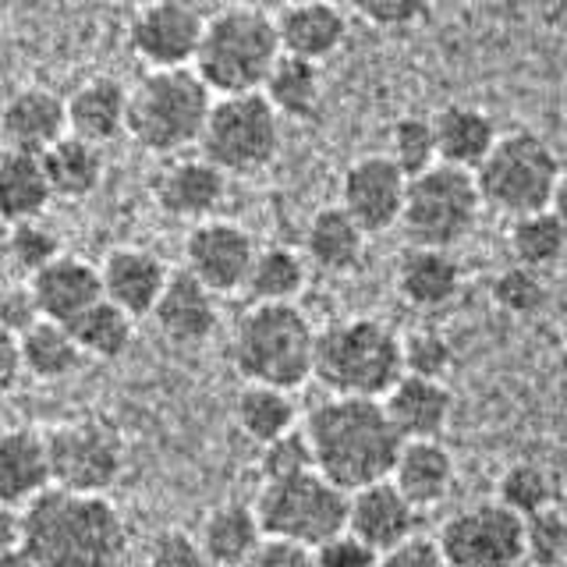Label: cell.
Segmentation results:
<instances>
[{
	"instance_id": "1",
	"label": "cell",
	"mask_w": 567,
	"mask_h": 567,
	"mask_svg": "<svg viewBox=\"0 0 567 567\" xmlns=\"http://www.w3.org/2000/svg\"><path fill=\"white\" fill-rule=\"evenodd\" d=\"M22 549L40 567H124L132 532L111 496L50 489L22 511Z\"/></svg>"
},
{
	"instance_id": "2",
	"label": "cell",
	"mask_w": 567,
	"mask_h": 567,
	"mask_svg": "<svg viewBox=\"0 0 567 567\" xmlns=\"http://www.w3.org/2000/svg\"><path fill=\"white\" fill-rule=\"evenodd\" d=\"M301 430L309 436L316 472L348 496L372 483H386L404 447L383 412V401L323 398L309 408Z\"/></svg>"
},
{
	"instance_id": "3",
	"label": "cell",
	"mask_w": 567,
	"mask_h": 567,
	"mask_svg": "<svg viewBox=\"0 0 567 567\" xmlns=\"http://www.w3.org/2000/svg\"><path fill=\"white\" fill-rule=\"evenodd\" d=\"M284 58L274 11L259 4H224L206 18L203 47L192 71L213 96L262 93L266 79Z\"/></svg>"
},
{
	"instance_id": "4",
	"label": "cell",
	"mask_w": 567,
	"mask_h": 567,
	"mask_svg": "<svg viewBox=\"0 0 567 567\" xmlns=\"http://www.w3.org/2000/svg\"><path fill=\"white\" fill-rule=\"evenodd\" d=\"M404 377L401 333L383 319L351 316L333 319L316 337V369L312 380L330 398H362L383 401Z\"/></svg>"
},
{
	"instance_id": "5",
	"label": "cell",
	"mask_w": 567,
	"mask_h": 567,
	"mask_svg": "<svg viewBox=\"0 0 567 567\" xmlns=\"http://www.w3.org/2000/svg\"><path fill=\"white\" fill-rule=\"evenodd\" d=\"M319 330L298 306H248L230 330L227 354L245 383L295 394L312 380Z\"/></svg>"
},
{
	"instance_id": "6",
	"label": "cell",
	"mask_w": 567,
	"mask_h": 567,
	"mask_svg": "<svg viewBox=\"0 0 567 567\" xmlns=\"http://www.w3.org/2000/svg\"><path fill=\"white\" fill-rule=\"evenodd\" d=\"M217 96L192 68L146 71L128 89V138L153 156H185L199 150Z\"/></svg>"
},
{
	"instance_id": "7",
	"label": "cell",
	"mask_w": 567,
	"mask_h": 567,
	"mask_svg": "<svg viewBox=\"0 0 567 567\" xmlns=\"http://www.w3.org/2000/svg\"><path fill=\"white\" fill-rule=\"evenodd\" d=\"M560 174V156L539 132L511 128L501 132L483 167L475 171V185L486 209L507 220H522L549 209Z\"/></svg>"
},
{
	"instance_id": "8",
	"label": "cell",
	"mask_w": 567,
	"mask_h": 567,
	"mask_svg": "<svg viewBox=\"0 0 567 567\" xmlns=\"http://www.w3.org/2000/svg\"><path fill=\"white\" fill-rule=\"evenodd\" d=\"M483 195H478L475 174L436 164L408 182L401 235L408 248H440L454 252L461 241H468L483 217Z\"/></svg>"
},
{
	"instance_id": "9",
	"label": "cell",
	"mask_w": 567,
	"mask_h": 567,
	"mask_svg": "<svg viewBox=\"0 0 567 567\" xmlns=\"http://www.w3.org/2000/svg\"><path fill=\"white\" fill-rule=\"evenodd\" d=\"M252 507L266 539L316 549L348 532V493L319 472L262 483Z\"/></svg>"
},
{
	"instance_id": "10",
	"label": "cell",
	"mask_w": 567,
	"mask_h": 567,
	"mask_svg": "<svg viewBox=\"0 0 567 567\" xmlns=\"http://www.w3.org/2000/svg\"><path fill=\"white\" fill-rule=\"evenodd\" d=\"M284 146V121L262 93L220 96L213 103L199 156L227 177H252L274 167Z\"/></svg>"
},
{
	"instance_id": "11",
	"label": "cell",
	"mask_w": 567,
	"mask_h": 567,
	"mask_svg": "<svg viewBox=\"0 0 567 567\" xmlns=\"http://www.w3.org/2000/svg\"><path fill=\"white\" fill-rule=\"evenodd\" d=\"M53 489L82 493V496H106L124 475L128 451L124 436L114 422L100 415L64 419L47 433Z\"/></svg>"
},
{
	"instance_id": "12",
	"label": "cell",
	"mask_w": 567,
	"mask_h": 567,
	"mask_svg": "<svg viewBox=\"0 0 567 567\" xmlns=\"http://www.w3.org/2000/svg\"><path fill=\"white\" fill-rule=\"evenodd\" d=\"M436 543L447 567H522L525 522L496 501H475L440 525Z\"/></svg>"
},
{
	"instance_id": "13",
	"label": "cell",
	"mask_w": 567,
	"mask_h": 567,
	"mask_svg": "<svg viewBox=\"0 0 567 567\" xmlns=\"http://www.w3.org/2000/svg\"><path fill=\"white\" fill-rule=\"evenodd\" d=\"M209 11L188 0H153L128 18V50L146 71H185L199 58Z\"/></svg>"
},
{
	"instance_id": "14",
	"label": "cell",
	"mask_w": 567,
	"mask_h": 567,
	"mask_svg": "<svg viewBox=\"0 0 567 567\" xmlns=\"http://www.w3.org/2000/svg\"><path fill=\"white\" fill-rule=\"evenodd\" d=\"M256 256L259 245L241 224L213 217L206 224L188 227L182 245V270L220 298V295L245 291Z\"/></svg>"
},
{
	"instance_id": "15",
	"label": "cell",
	"mask_w": 567,
	"mask_h": 567,
	"mask_svg": "<svg viewBox=\"0 0 567 567\" xmlns=\"http://www.w3.org/2000/svg\"><path fill=\"white\" fill-rule=\"evenodd\" d=\"M404 195L408 177L394 167V159L386 153H365L351 159L341 174V203L337 206L372 238L401 227Z\"/></svg>"
},
{
	"instance_id": "16",
	"label": "cell",
	"mask_w": 567,
	"mask_h": 567,
	"mask_svg": "<svg viewBox=\"0 0 567 567\" xmlns=\"http://www.w3.org/2000/svg\"><path fill=\"white\" fill-rule=\"evenodd\" d=\"M227 182L230 177L217 171L206 156H174L164 159L159 171L153 174V203L156 209L171 220L185 224H206L217 217V209L227 199Z\"/></svg>"
},
{
	"instance_id": "17",
	"label": "cell",
	"mask_w": 567,
	"mask_h": 567,
	"mask_svg": "<svg viewBox=\"0 0 567 567\" xmlns=\"http://www.w3.org/2000/svg\"><path fill=\"white\" fill-rule=\"evenodd\" d=\"M171 266L164 256H156L153 248L142 245H117L103 256L100 277H103V298L128 312L135 323L153 316L156 301L164 298L171 284Z\"/></svg>"
},
{
	"instance_id": "18",
	"label": "cell",
	"mask_w": 567,
	"mask_h": 567,
	"mask_svg": "<svg viewBox=\"0 0 567 567\" xmlns=\"http://www.w3.org/2000/svg\"><path fill=\"white\" fill-rule=\"evenodd\" d=\"M0 138L4 150L43 156L68 138V103L47 85H22L0 106Z\"/></svg>"
},
{
	"instance_id": "19",
	"label": "cell",
	"mask_w": 567,
	"mask_h": 567,
	"mask_svg": "<svg viewBox=\"0 0 567 567\" xmlns=\"http://www.w3.org/2000/svg\"><path fill=\"white\" fill-rule=\"evenodd\" d=\"M25 284L35 298L40 316L47 323H61V327H75L89 309H96L100 301H106L100 266L82 256H68V252Z\"/></svg>"
},
{
	"instance_id": "20",
	"label": "cell",
	"mask_w": 567,
	"mask_h": 567,
	"mask_svg": "<svg viewBox=\"0 0 567 567\" xmlns=\"http://www.w3.org/2000/svg\"><path fill=\"white\" fill-rule=\"evenodd\" d=\"M284 58L323 64L348 43L351 18L341 4L309 0V4H284L274 11Z\"/></svg>"
},
{
	"instance_id": "21",
	"label": "cell",
	"mask_w": 567,
	"mask_h": 567,
	"mask_svg": "<svg viewBox=\"0 0 567 567\" xmlns=\"http://www.w3.org/2000/svg\"><path fill=\"white\" fill-rule=\"evenodd\" d=\"M53 489L47 433L14 425L0 433V504L25 511Z\"/></svg>"
},
{
	"instance_id": "22",
	"label": "cell",
	"mask_w": 567,
	"mask_h": 567,
	"mask_svg": "<svg viewBox=\"0 0 567 567\" xmlns=\"http://www.w3.org/2000/svg\"><path fill=\"white\" fill-rule=\"evenodd\" d=\"M153 323L156 330L167 337L177 348H199L206 344L220 327V306L217 295L203 288L199 280L188 277L185 270H174L164 298L156 301L153 309Z\"/></svg>"
},
{
	"instance_id": "23",
	"label": "cell",
	"mask_w": 567,
	"mask_h": 567,
	"mask_svg": "<svg viewBox=\"0 0 567 567\" xmlns=\"http://www.w3.org/2000/svg\"><path fill=\"white\" fill-rule=\"evenodd\" d=\"M419 511L401 496V489L390 483H372L348 496V532L359 536L377 554H390L394 546L415 536Z\"/></svg>"
},
{
	"instance_id": "24",
	"label": "cell",
	"mask_w": 567,
	"mask_h": 567,
	"mask_svg": "<svg viewBox=\"0 0 567 567\" xmlns=\"http://www.w3.org/2000/svg\"><path fill=\"white\" fill-rule=\"evenodd\" d=\"M383 412L404 443L440 440L454 415V394L440 380L401 377L398 386L383 398Z\"/></svg>"
},
{
	"instance_id": "25",
	"label": "cell",
	"mask_w": 567,
	"mask_h": 567,
	"mask_svg": "<svg viewBox=\"0 0 567 567\" xmlns=\"http://www.w3.org/2000/svg\"><path fill=\"white\" fill-rule=\"evenodd\" d=\"M68 103V135L106 146L117 135H128V85L114 75L85 79Z\"/></svg>"
},
{
	"instance_id": "26",
	"label": "cell",
	"mask_w": 567,
	"mask_h": 567,
	"mask_svg": "<svg viewBox=\"0 0 567 567\" xmlns=\"http://www.w3.org/2000/svg\"><path fill=\"white\" fill-rule=\"evenodd\" d=\"M454 478H457L454 454L440 440L404 443L394 461V472H390V483L401 489V496L415 511L440 507L451 496Z\"/></svg>"
},
{
	"instance_id": "27",
	"label": "cell",
	"mask_w": 567,
	"mask_h": 567,
	"mask_svg": "<svg viewBox=\"0 0 567 567\" xmlns=\"http://www.w3.org/2000/svg\"><path fill=\"white\" fill-rule=\"evenodd\" d=\"M398 295L412 309H443L461 295L465 270L454 252H440V248H404L394 270Z\"/></svg>"
},
{
	"instance_id": "28",
	"label": "cell",
	"mask_w": 567,
	"mask_h": 567,
	"mask_svg": "<svg viewBox=\"0 0 567 567\" xmlns=\"http://www.w3.org/2000/svg\"><path fill=\"white\" fill-rule=\"evenodd\" d=\"M365 245H369V235L341 206H323L309 217L301 256H306L309 270H319L327 277H344L362 266Z\"/></svg>"
},
{
	"instance_id": "29",
	"label": "cell",
	"mask_w": 567,
	"mask_h": 567,
	"mask_svg": "<svg viewBox=\"0 0 567 567\" xmlns=\"http://www.w3.org/2000/svg\"><path fill=\"white\" fill-rule=\"evenodd\" d=\"M433 132H436V156L443 167H457V171H478L489 150L496 146V132L493 117L483 106L472 103H447L433 114Z\"/></svg>"
},
{
	"instance_id": "30",
	"label": "cell",
	"mask_w": 567,
	"mask_h": 567,
	"mask_svg": "<svg viewBox=\"0 0 567 567\" xmlns=\"http://www.w3.org/2000/svg\"><path fill=\"white\" fill-rule=\"evenodd\" d=\"M195 539H199L206 557L217 567H241L256 554L266 536H262V525L256 518L252 504L227 501V504H217L203 514Z\"/></svg>"
},
{
	"instance_id": "31",
	"label": "cell",
	"mask_w": 567,
	"mask_h": 567,
	"mask_svg": "<svg viewBox=\"0 0 567 567\" xmlns=\"http://www.w3.org/2000/svg\"><path fill=\"white\" fill-rule=\"evenodd\" d=\"M53 192L43 171V156L0 150V224L18 227L43 220Z\"/></svg>"
},
{
	"instance_id": "32",
	"label": "cell",
	"mask_w": 567,
	"mask_h": 567,
	"mask_svg": "<svg viewBox=\"0 0 567 567\" xmlns=\"http://www.w3.org/2000/svg\"><path fill=\"white\" fill-rule=\"evenodd\" d=\"M43 171L53 199L61 203H85L100 192L103 177H106V156L103 146L68 135L58 146L43 153Z\"/></svg>"
},
{
	"instance_id": "33",
	"label": "cell",
	"mask_w": 567,
	"mask_h": 567,
	"mask_svg": "<svg viewBox=\"0 0 567 567\" xmlns=\"http://www.w3.org/2000/svg\"><path fill=\"white\" fill-rule=\"evenodd\" d=\"M323 93H327L323 64L298 61V58H280L262 85V96L277 111V117L295 124H309L319 117Z\"/></svg>"
},
{
	"instance_id": "34",
	"label": "cell",
	"mask_w": 567,
	"mask_h": 567,
	"mask_svg": "<svg viewBox=\"0 0 567 567\" xmlns=\"http://www.w3.org/2000/svg\"><path fill=\"white\" fill-rule=\"evenodd\" d=\"M309 284V262L291 245H259L252 274L245 284L248 306H298Z\"/></svg>"
},
{
	"instance_id": "35",
	"label": "cell",
	"mask_w": 567,
	"mask_h": 567,
	"mask_svg": "<svg viewBox=\"0 0 567 567\" xmlns=\"http://www.w3.org/2000/svg\"><path fill=\"white\" fill-rule=\"evenodd\" d=\"M235 425L245 440H252L256 447H266L280 436L298 430V408L288 390L256 386L245 383L235 398Z\"/></svg>"
},
{
	"instance_id": "36",
	"label": "cell",
	"mask_w": 567,
	"mask_h": 567,
	"mask_svg": "<svg viewBox=\"0 0 567 567\" xmlns=\"http://www.w3.org/2000/svg\"><path fill=\"white\" fill-rule=\"evenodd\" d=\"M18 344H22L25 377L40 380V383H61L68 377H75L85 362L75 333L61 323H47V319L18 337Z\"/></svg>"
},
{
	"instance_id": "37",
	"label": "cell",
	"mask_w": 567,
	"mask_h": 567,
	"mask_svg": "<svg viewBox=\"0 0 567 567\" xmlns=\"http://www.w3.org/2000/svg\"><path fill=\"white\" fill-rule=\"evenodd\" d=\"M507 248L518 266L546 274L567 259V224L554 209L532 213V217L511 220L507 227Z\"/></svg>"
},
{
	"instance_id": "38",
	"label": "cell",
	"mask_w": 567,
	"mask_h": 567,
	"mask_svg": "<svg viewBox=\"0 0 567 567\" xmlns=\"http://www.w3.org/2000/svg\"><path fill=\"white\" fill-rule=\"evenodd\" d=\"M68 330L75 333L85 359H96V362L124 359L135 341V319L128 312H121L117 306H111V301H100L96 309H89L79 323Z\"/></svg>"
},
{
	"instance_id": "39",
	"label": "cell",
	"mask_w": 567,
	"mask_h": 567,
	"mask_svg": "<svg viewBox=\"0 0 567 567\" xmlns=\"http://www.w3.org/2000/svg\"><path fill=\"white\" fill-rule=\"evenodd\" d=\"M496 504H504L511 514H518L522 522L536 518V514L557 507V486L549 468L536 465V461H514L496 478Z\"/></svg>"
},
{
	"instance_id": "40",
	"label": "cell",
	"mask_w": 567,
	"mask_h": 567,
	"mask_svg": "<svg viewBox=\"0 0 567 567\" xmlns=\"http://www.w3.org/2000/svg\"><path fill=\"white\" fill-rule=\"evenodd\" d=\"M386 156L394 159V167L408 177V182L425 171H433L440 164L433 117H422V114L398 117L386 132Z\"/></svg>"
},
{
	"instance_id": "41",
	"label": "cell",
	"mask_w": 567,
	"mask_h": 567,
	"mask_svg": "<svg viewBox=\"0 0 567 567\" xmlns=\"http://www.w3.org/2000/svg\"><path fill=\"white\" fill-rule=\"evenodd\" d=\"M4 252H8V262L14 266V274L32 280L35 274H43L50 262H58L64 256V248H61V235L47 220H32V224L8 227Z\"/></svg>"
},
{
	"instance_id": "42",
	"label": "cell",
	"mask_w": 567,
	"mask_h": 567,
	"mask_svg": "<svg viewBox=\"0 0 567 567\" xmlns=\"http://www.w3.org/2000/svg\"><path fill=\"white\" fill-rule=\"evenodd\" d=\"M489 295L496 301V309H504L507 316H539L549 301L546 277L528 270V266L511 262L501 274L489 280Z\"/></svg>"
},
{
	"instance_id": "43",
	"label": "cell",
	"mask_w": 567,
	"mask_h": 567,
	"mask_svg": "<svg viewBox=\"0 0 567 567\" xmlns=\"http://www.w3.org/2000/svg\"><path fill=\"white\" fill-rule=\"evenodd\" d=\"M401 354H404V377H422V380H447L454 365V348L451 341L433 327H419L401 337Z\"/></svg>"
},
{
	"instance_id": "44",
	"label": "cell",
	"mask_w": 567,
	"mask_h": 567,
	"mask_svg": "<svg viewBox=\"0 0 567 567\" xmlns=\"http://www.w3.org/2000/svg\"><path fill=\"white\" fill-rule=\"evenodd\" d=\"M525 564L564 567L567 564V514L549 507L525 522Z\"/></svg>"
},
{
	"instance_id": "45",
	"label": "cell",
	"mask_w": 567,
	"mask_h": 567,
	"mask_svg": "<svg viewBox=\"0 0 567 567\" xmlns=\"http://www.w3.org/2000/svg\"><path fill=\"white\" fill-rule=\"evenodd\" d=\"M256 465H259L262 483H277V478H295V475L316 472V457H312L306 430L298 425V430H291L288 436H280L274 443H266V447H259Z\"/></svg>"
},
{
	"instance_id": "46",
	"label": "cell",
	"mask_w": 567,
	"mask_h": 567,
	"mask_svg": "<svg viewBox=\"0 0 567 567\" xmlns=\"http://www.w3.org/2000/svg\"><path fill=\"white\" fill-rule=\"evenodd\" d=\"M146 567H217L185 528H159L146 546Z\"/></svg>"
},
{
	"instance_id": "47",
	"label": "cell",
	"mask_w": 567,
	"mask_h": 567,
	"mask_svg": "<svg viewBox=\"0 0 567 567\" xmlns=\"http://www.w3.org/2000/svg\"><path fill=\"white\" fill-rule=\"evenodd\" d=\"M351 11L377 29H412L430 14V4L422 0H359Z\"/></svg>"
},
{
	"instance_id": "48",
	"label": "cell",
	"mask_w": 567,
	"mask_h": 567,
	"mask_svg": "<svg viewBox=\"0 0 567 567\" xmlns=\"http://www.w3.org/2000/svg\"><path fill=\"white\" fill-rule=\"evenodd\" d=\"M312 560H316V567H380L377 549L365 546L359 536H351V532H341V536L316 546Z\"/></svg>"
},
{
	"instance_id": "49",
	"label": "cell",
	"mask_w": 567,
	"mask_h": 567,
	"mask_svg": "<svg viewBox=\"0 0 567 567\" xmlns=\"http://www.w3.org/2000/svg\"><path fill=\"white\" fill-rule=\"evenodd\" d=\"M380 567H447L443 549L433 536H415L380 557Z\"/></svg>"
},
{
	"instance_id": "50",
	"label": "cell",
	"mask_w": 567,
	"mask_h": 567,
	"mask_svg": "<svg viewBox=\"0 0 567 567\" xmlns=\"http://www.w3.org/2000/svg\"><path fill=\"white\" fill-rule=\"evenodd\" d=\"M35 323H43V316H40V309H35V298L29 291V284L11 288L8 295H0V327L11 330L14 337H22Z\"/></svg>"
},
{
	"instance_id": "51",
	"label": "cell",
	"mask_w": 567,
	"mask_h": 567,
	"mask_svg": "<svg viewBox=\"0 0 567 567\" xmlns=\"http://www.w3.org/2000/svg\"><path fill=\"white\" fill-rule=\"evenodd\" d=\"M241 567H316L312 549L284 543V539H262L259 549Z\"/></svg>"
},
{
	"instance_id": "52",
	"label": "cell",
	"mask_w": 567,
	"mask_h": 567,
	"mask_svg": "<svg viewBox=\"0 0 567 567\" xmlns=\"http://www.w3.org/2000/svg\"><path fill=\"white\" fill-rule=\"evenodd\" d=\"M25 369H22V344L11 330L0 327V394H11V390L22 383Z\"/></svg>"
},
{
	"instance_id": "53",
	"label": "cell",
	"mask_w": 567,
	"mask_h": 567,
	"mask_svg": "<svg viewBox=\"0 0 567 567\" xmlns=\"http://www.w3.org/2000/svg\"><path fill=\"white\" fill-rule=\"evenodd\" d=\"M22 546V511L0 504V554Z\"/></svg>"
},
{
	"instance_id": "54",
	"label": "cell",
	"mask_w": 567,
	"mask_h": 567,
	"mask_svg": "<svg viewBox=\"0 0 567 567\" xmlns=\"http://www.w3.org/2000/svg\"><path fill=\"white\" fill-rule=\"evenodd\" d=\"M549 209H554L557 217L567 224V167H564L560 182H557V188H554V203H549Z\"/></svg>"
},
{
	"instance_id": "55",
	"label": "cell",
	"mask_w": 567,
	"mask_h": 567,
	"mask_svg": "<svg viewBox=\"0 0 567 567\" xmlns=\"http://www.w3.org/2000/svg\"><path fill=\"white\" fill-rule=\"evenodd\" d=\"M0 567H40V564H35V560L25 554V549L18 546V549H8V554H0Z\"/></svg>"
},
{
	"instance_id": "56",
	"label": "cell",
	"mask_w": 567,
	"mask_h": 567,
	"mask_svg": "<svg viewBox=\"0 0 567 567\" xmlns=\"http://www.w3.org/2000/svg\"><path fill=\"white\" fill-rule=\"evenodd\" d=\"M560 344H564V351H567V312L560 316Z\"/></svg>"
}]
</instances>
